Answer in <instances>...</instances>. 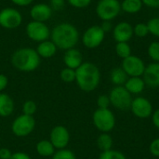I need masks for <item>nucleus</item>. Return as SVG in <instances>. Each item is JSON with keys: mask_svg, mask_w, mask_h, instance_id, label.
<instances>
[{"mask_svg": "<svg viewBox=\"0 0 159 159\" xmlns=\"http://www.w3.org/2000/svg\"><path fill=\"white\" fill-rule=\"evenodd\" d=\"M51 41L58 48L67 50L75 48L79 40L77 29L71 23L61 22L56 25L50 32Z\"/></svg>", "mask_w": 159, "mask_h": 159, "instance_id": "f257e3e1", "label": "nucleus"}, {"mask_svg": "<svg viewBox=\"0 0 159 159\" xmlns=\"http://www.w3.org/2000/svg\"><path fill=\"white\" fill-rule=\"evenodd\" d=\"M101 81V72L92 62H83L75 70V82L78 88L85 92L95 90Z\"/></svg>", "mask_w": 159, "mask_h": 159, "instance_id": "f03ea898", "label": "nucleus"}, {"mask_svg": "<svg viewBox=\"0 0 159 159\" xmlns=\"http://www.w3.org/2000/svg\"><path fill=\"white\" fill-rule=\"evenodd\" d=\"M12 65L21 72H33L40 64V57L35 49L22 48L17 49L11 57Z\"/></svg>", "mask_w": 159, "mask_h": 159, "instance_id": "7ed1b4c3", "label": "nucleus"}, {"mask_svg": "<svg viewBox=\"0 0 159 159\" xmlns=\"http://www.w3.org/2000/svg\"><path fill=\"white\" fill-rule=\"evenodd\" d=\"M92 121L95 128L102 133H109L116 126V116L108 109H97L92 116Z\"/></svg>", "mask_w": 159, "mask_h": 159, "instance_id": "20e7f679", "label": "nucleus"}, {"mask_svg": "<svg viewBox=\"0 0 159 159\" xmlns=\"http://www.w3.org/2000/svg\"><path fill=\"white\" fill-rule=\"evenodd\" d=\"M111 105L120 111H128L130 109L132 102V95L125 89L124 86H116L109 94Z\"/></svg>", "mask_w": 159, "mask_h": 159, "instance_id": "39448f33", "label": "nucleus"}, {"mask_svg": "<svg viewBox=\"0 0 159 159\" xmlns=\"http://www.w3.org/2000/svg\"><path fill=\"white\" fill-rule=\"evenodd\" d=\"M35 128V120L33 116L20 115L14 119L11 124V131L17 137H26L30 135Z\"/></svg>", "mask_w": 159, "mask_h": 159, "instance_id": "423d86ee", "label": "nucleus"}, {"mask_svg": "<svg viewBox=\"0 0 159 159\" xmlns=\"http://www.w3.org/2000/svg\"><path fill=\"white\" fill-rule=\"evenodd\" d=\"M121 10V4L118 0H101L96 7L98 17L102 20L115 19Z\"/></svg>", "mask_w": 159, "mask_h": 159, "instance_id": "0eeeda50", "label": "nucleus"}, {"mask_svg": "<svg viewBox=\"0 0 159 159\" xmlns=\"http://www.w3.org/2000/svg\"><path fill=\"white\" fill-rule=\"evenodd\" d=\"M27 36L35 42H43L50 37V30L45 22L32 20L26 26Z\"/></svg>", "mask_w": 159, "mask_h": 159, "instance_id": "6e6552de", "label": "nucleus"}, {"mask_svg": "<svg viewBox=\"0 0 159 159\" xmlns=\"http://www.w3.org/2000/svg\"><path fill=\"white\" fill-rule=\"evenodd\" d=\"M129 110L136 117L141 119H145L150 117L154 112L152 102L147 98L143 96H138L136 98H133Z\"/></svg>", "mask_w": 159, "mask_h": 159, "instance_id": "1a4fd4ad", "label": "nucleus"}, {"mask_svg": "<svg viewBox=\"0 0 159 159\" xmlns=\"http://www.w3.org/2000/svg\"><path fill=\"white\" fill-rule=\"evenodd\" d=\"M145 67L143 61L134 55L129 56L122 61V69L129 77H142Z\"/></svg>", "mask_w": 159, "mask_h": 159, "instance_id": "9d476101", "label": "nucleus"}, {"mask_svg": "<svg viewBox=\"0 0 159 159\" xmlns=\"http://www.w3.org/2000/svg\"><path fill=\"white\" fill-rule=\"evenodd\" d=\"M20 12L12 7H7L0 11V26L6 29H15L21 24Z\"/></svg>", "mask_w": 159, "mask_h": 159, "instance_id": "9b49d317", "label": "nucleus"}, {"mask_svg": "<svg viewBox=\"0 0 159 159\" xmlns=\"http://www.w3.org/2000/svg\"><path fill=\"white\" fill-rule=\"evenodd\" d=\"M104 35L105 33L101 26L93 25L86 30L82 37V42L88 48H95L102 43Z\"/></svg>", "mask_w": 159, "mask_h": 159, "instance_id": "f8f14e48", "label": "nucleus"}, {"mask_svg": "<svg viewBox=\"0 0 159 159\" xmlns=\"http://www.w3.org/2000/svg\"><path fill=\"white\" fill-rule=\"evenodd\" d=\"M49 141L55 149H65L70 142V133L64 126H56L50 131Z\"/></svg>", "mask_w": 159, "mask_h": 159, "instance_id": "ddd939ff", "label": "nucleus"}, {"mask_svg": "<svg viewBox=\"0 0 159 159\" xmlns=\"http://www.w3.org/2000/svg\"><path fill=\"white\" fill-rule=\"evenodd\" d=\"M143 79L146 86L150 88H159V62H153L145 67Z\"/></svg>", "mask_w": 159, "mask_h": 159, "instance_id": "4468645a", "label": "nucleus"}, {"mask_svg": "<svg viewBox=\"0 0 159 159\" xmlns=\"http://www.w3.org/2000/svg\"><path fill=\"white\" fill-rule=\"evenodd\" d=\"M30 15L33 20L45 22L46 20H49L52 16V8L49 5L47 4H36L34 7H32L30 10Z\"/></svg>", "mask_w": 159, "mask_h": 159, "instance_id": "2eb2a0df", "label": "nucleus"}, {"mask_svg": "<svg viewBox=\"0 0 159 159\" xmlns=\"http://www.w3.org/2000/svg\"><path fill=\"white\" fill-rule=\"evenodd\" d=\"M133 27L130 23L123 21L118 23L113 31L114 38L117 43L128 42L133 35Z\"/></svg>", "mask_w": 159, "mask_h": 159, "instance_id": "dca6fc26", "label": "nucleus"}, {"mask_svg": "<svg viewBox=\"0 0 159 159\" xmlns=\"http://www.w3.org/2000/svg\"><path fill=\"white\" fill-rule=\"evenodd\" d=\"M63 61L66 67L76 70L83 63L82 53L75 48L67 49L63 56Z\"/></svg>", "mask_w": 159, "mask_h": 159, "instance_id": "f3484780", "label": "nucleus"}, {"mask_svg": "<svg viewBox=\"0 0 159 159\" xmlns=\"http://www.w3.org/2000/svg\"><path fill=\"white\" fill-rule=\"evenodd\" d=\"M145 83L143 77H129L124 87L131 95H139L145 89Z\"/></svg>", "mask_w": 159, "mask_h": 159, "instance_id": "a211bd4d", "label": "nucleus"}, {"mask_svg": "<svg viewBox=\"0 0 159 159\" xmlns=\"http://www.w3.org/2000/svg\"><path fill=\"white\" fill-rule=\"evenodd\" d=\"M57 48H58L52 41L46 40V41L40 42L35 50L40 58L48 59V58L53 57L56 54Z\"/></svg>", "mask_w": 159, "mask_h": 159, "instance_id": "6ab92c4d", "label": "nucleus"}, {"mask_svg": "<svg viewBox=\"0 0 159 159\" xmlns=\"http://www.w3.org/2000/svg\"><path fill=\"white\" fill-rule=\"evenodd\" d=\"M14 106V102L9 95L6 93H0V116L7 117L12 115Z\"/></svg>", "mask_w": 159, "mask_h": 159, "instance_id": "aec40b11", "label": "nucleus"}, {"mask_svg": "<svg viewBox=\"0 0 159 159\" xmlns=\"http://www.w3.org/2000/svg\"><path fill=\"white\" fill-rule=\"evenodd\" d=\"M36 152L39 156L43 157H49L55 154V147L52 145L50 141L42 140L36 143Z\"/></svg>", "mask_w": 159, "mask_h": 159, "instance_id": "412c9836", "label": "nucleus"}, {"mask_svg": "<svg viewBox=\"0 0 159 159\" xmlns=\"http://www.w3.org/2000/svg\"><path fill=\"white\" fill-rule=\"evenodd\" d=\"M111 81L116 86H124L126 81L128 80L129 76L125 73V71L122 69V67L115 68L112 70L110 75Z\"/></svg>", "mask_w": 159, "mask_h": 159, "instance_id": "4be33fe9", "label": "nucleus"}, {"mask_svg": "<svg viewBox=\"0 0 159 159\" xmlns=\"http://www.w3.org/2000/svg\"><path fill=\"white\" fill-rule=\"evenodd\" d=\"M143 7L142 0H124L121 4V8L129 14L139 12Z\"/></svg>", "mask_w": 159, "mask_h": 159, "instance_id": "5701e85b", "label": "nucleus"}, {"mask_svg": "<svg viewBox=\"0 0 159 159\" xmlns=\"http://www.w3.org/2000/svg\"><path fill=\"white\" fill-rule=\"evenodd\" d=\"M113 143V138L109 133H102L97 139V146L102 152L111 150Z\"/></svg>", "mask_w": 159, "mask_h": 159, "instance_id": "b1692460", "label": "nucleus"}, {"mask_svg": "<svg viewBox=\"0 0 159 159\" xmlns=\"http://www.w3.org/2000/svg\"><path fill=\"white\" fill-rule=\"evenodd\" d=\"M116 52L118 57L124 60L131 55V48L130 46L128 44V42H120L117 43L116 46Z\"/></svg>", "mask_w": 159, "mask_h": 159, "instance_id": "393cba45", "label": "nucleus"}, {"mask_svg": "<svg viewBox=\"0 0 159 159\" xmlns=\"http://www.w3.org/2000/svg\"><path fill=\"white\" fill-rule=\"evenodd\" d=\"M99 159H127L126 156L118 150H108L102 152Z\"/></svg>", "mask_w": 159, "mask_h": 159, "instance_id": "a878e982", "label": "nucleus"}, {"mask_svg": "<svg viewBox=\"0 0 159 159\" xmlns=\"http://www.w3.org/2000/svg\"><path fill=\"white\" fill-rule=\"evenodd\" d=\"M61 79L65 82V83H72L75 81V70L65 67L64 69L61 70L60 74Z\"/></svg>", "mask_w": 159, "mask_h": 159, "instance_id": "bb28decb", "label": "nucleus"}, {"mask_svg": "<svg viewBox=\"0 0 159 159\" xmlns=\"http://www.w3.org/2000/svg\"><path fill=\"white\" fill-rule=\"evenodd\" d=\"M36 110H37V105L34 101L28 100L22 105V113H23V115L33 116L36 113Z\"/></svg>", "mask_w": 159, "mask_h": 159, "instance_id": "cd10ccee", "label": "nucleus"}, {"mask_svg": "<svg viewBox=\"0 0 159 159\" xmlns=\"http://www.w3.org/2000/svg\"><path fill=\"white\" fill-rule=\"evenodd\" d=\"M148 55L155 61L159 62V42L154 41L150 44L148 48Z\"/></svg>", "mask_w": 159, "mask_h": 159, "instance_id": "c85d7f7f", "label": "nucleus"}, {"mask_svg": "<svg viewBox=\"0 0 159 159\" xmlns=\"http://www.w3.org/2000/svg\"><path fill=\"white\" fill-rule=\"evenodd\" d=\"M52 159H76L75 155L69 149H61L55 152Z\"/></svg>", "mask_w": 159, "mask_h": 159, "instance_id": "c756f323", "label": "nucleus"}, {"mask_svg": "<svg viewBox=\"0 0 159 159\" xmlns=\"http://www.w3.org/2000/svg\"><path fill=\"white\" fill-rule=\"evenodd\" d=\"M147 27L150 34L157 37H159V18L151 19L147 23Z\"/></svg>", "mask_w": 159, "mask_h": 159, "instance_id": "7c9ffc66", "label": "nucleus"}, {"mask_svg": "<svg viewBox=\"0 0 159 159\" xmlns=\"http://www.w3.org/2000/svg\"><path fill=\"white\" fill-rule=\"evenodd\" d=\"M133 33L138 37H144L149 34V30L147 24L145 23H138L133 28Z\"/></svg>", "mask_w": 159, "mask_h": 159, "instance_id": "2f4dec72", "label": "nucleus"}, {"mask_svg": "<svg viewBox=\"0 0 159 159\" xmlns=\"http://www.w3.org/2000/svg\"><path fill=\"white\" fill-rule=\"evenodd\" d=\"M97 105L99 109H108L111 105L109 96L107 95H101L97 99Z\"/></svg>", "mask_w": 159, "mask_h": 159, "instance_id": "473e14b6", "label": "nucleus"}, {"mask_svg": "<svg viewBox=\"0 0 159 159\" xmlns=\"http://www.w3.org/2000/svg\"><path fill=\"white\" fill-rule=\"evenodd\" d=\"M68 3L73 6L74 7H76V8H84V7H87L91 0H67Z\"/></svg>", "mask_w": 159, "mask_h": 159, "instance_id": "72a5a7b5", "label": "nucleus"}, {"mask_svg": "<svg viewBox=\"0 0 159 159\" xmlns=\"http://www.w3.org/2000/svg\"><path fill=\"white\" fill-rule=\"evenodd\" d=\"M149 152L152 156L159 157V138L155 139L149 145Z\"/></svg>", "mask_w": 159, "mask_h": 159, "instance_id": "f704fd0d", "label": "nucleus"}, {"mask_svg": "<svg viewBox=\"0 0 159 159\" xmlns=\"http://www.w3.org/2000/svg\"><path fill=\"white\" fill-rule=\"evenodd\" d=\"M50 7L52 10H61L65 6V0H50Z\"/></svg>", "mask_w": 159, "mask_h": 159, "instance_id": "c9c22d12", "label": "nucleus"}, {"mask_svg": "<svg viewBox=\"0 0 159 159\" xmlns=\"http://www.w3.org/2000/svg\"><path fill=\"white\" fill-rule=\"evenodd\" d=\"M12 154L7 148H0V159H10Z\"/></svg>", "mask_w": 159, "mask_h": 159, "instance_id": "e433bc0d", "label": "nucleus"}, {"mask_svg": "<svg viewBox=\"0 0 159 159\" xmlns=\"http://www.w3.org/2000/svg\"><path fill=\"white\" fill-rule=\"evenodd\" d=\"M10 159H32L30 157L29 155H27L26 153H23V152H16V153H13Z\"/></svg>", "mask_w": 159, "mask_h": 159, "instance_id": "4c0bfd02", "label": "nucleus"}, {"mask_svg": "<svg viewBox=\"0 0 159 159\" xmlns=\"http://www.w3.org/2000/svg\"><path fill=\"white\" fill-rule=\"evenodd\" d=\"M7 84H8V79L7 75L0 74V92L3 91L7 87Z\"/></svg>", "mask_w": 159, "mask_h": 159, "instance_id": "58836bf2", "label": "nucleus"}, {"mask_svg": "<svg viewBox=\"0 0 159 159\" xmlns=\"http://www.w3.org/2000/svg\"><path fill=\"white\" fill-rule=\"evenodd\" d=\"M151 117H152V121H153L154 126L157 129H159V108L153 112V115L151 116Z\"/></svg>", "mask_w": 159, "mask_h": 159, "instance_id": "ea45409f", "label": "nucleus"}, {"mask_svg": "<svg viewBox=\"0 0 159 159\" xmlns=\"http://www.w3.org/2000/svg\"><path fill=\"white\" fill-rule=\"evenodd\" d=\"M142 2L143 4H144L149 7H154V8L159 7V0H142Z\"/></svg>", "mask_w": 159, "mask_h": 159, "instance_id": "a19ab883", "label": "nucleus"}, {"mask_svg": "<svg viewBox=\"0 0 159 159\" xmlns=\"http://www.w3.org/2000/svg\"><path fill=\"white\" fill-rule=\"evenodd\" d=\"M34 0H11V2L16 5V6H20V7H27L30 4L33 3Z\"/></svg>", "mask_w": 159, "mask_h": 159, "instance_id": "79ce46f5", "label": "nucleus"}, {"mask_svg": "<svg viewBox=\"0 0 159 159\" xmlns=\"http://www.w3.org/2000/svg\"><path fill=\"white\" fill-rule=\"evenodd\" d=\"M101 27H102V29L103 30L104 33L110 32L113 29V26H112V23H111L110 20H103V22L102 23Z\"/></svg>", "mask_w": 159, "mask_h": 159, "instance_id": "37998d69", "label": "nucleus"}]
</instances>
